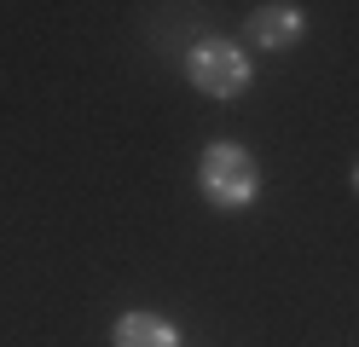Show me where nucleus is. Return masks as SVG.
<instances>
[{"label":"nucleus","mask_w":359,"mask_h":347,"mask_svg":"<svg viewBox=\"0 0 359 347\" xmlns=\"http://www.w3.org/2000/svg\"><path fill=\"white\" fill-rule=\"evenodd\" d=\"M197 191H203L209 208H226V215L250 208V203L261 197L255 156L243 151L238 139H215V145H203V156H197Z\"/></svg>","instance_id":"1"},{"label":"nucleus","mask_w":359,"mask_h":347,"mask_svg":"<svg viewBox=\"0 0 359 347\" xmlns=\"http://www.w3.org/2000/svg\"><path fill=\"white\" fill-rule=\"evenodd\" d=\"M186 81L197 87V93H209V99H243L250 93V81H255V69H250V58H243V46L238 41H226V35H203L186 53Z\"/></svg>","instance_id":"2"},{"label":"nucleus","mask_w":359,"mask_h":347,"mask_svg":"<svg viewBox=\"0 0 359 347\" xmlns=\"http://www.w3.org/2000/svg\"><path fill=\"white\" fill-rule=\"evenodd\" d=\"M302 29H307V18H302L296 0H266V6L250 12V41L261 53H290L302 41Z\"/></svg>","instance_id":"3"},{"label":"nucleus","mask_w":359,"mask_h":347,"mask_svg":"<svg viewBox=\"0 0 359 347\" xmlns=\"http://www.w3.org/2000/svg\"><path fill=\"white\" fill-rule=\"evenodd\" d=\"M110 347H180V330L163 318V313H145L133 307L110 324Z\"/></svg>","instance_id":"4"},{"label":"nucleus","mask_w":359,"mask_h":347,"mask_svg":"<svg viewBox=\"0 0 359 347\" xmlns=\"http://www.w3.org/2000/svg\"><path fill=\"white\" fill-rule=\"evenodd\" d=\"M353 191H359V168H353Z\"/></svg>","instance_id":"5"}]
</instances>
